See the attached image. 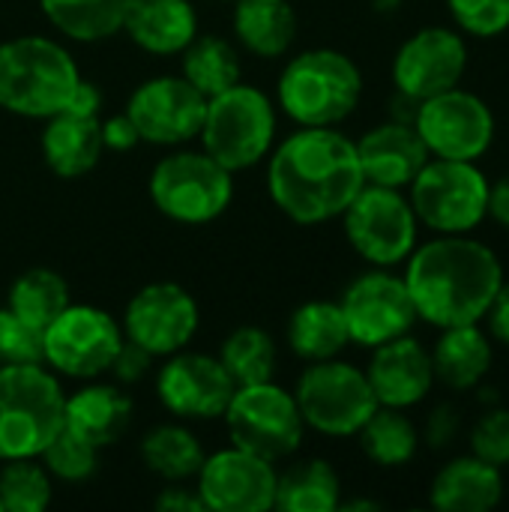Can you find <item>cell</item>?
I'll return each mask as SVG.
<instances>
[{
    "mask_svg": "<svg viewBox=\"0 0 509 512\" xmlns=\"http://www.w3.org/2000/svg\"><path fill=\"white\" fill-rule=\"evenodd\" d=\"M366 186L357 144L330 126H303L270 159L267 189L297 225H318L348 210Z\"/></svg>",
    "mask_w": 509,
    "mask_h": 512,
    "instance_id": "cell-1",
    "label": "cell"
},
{
    "mask_svg": "<svg viewBox=\"0 0 509 512\" xmlns=\"http://www.w3.org/2000/svg\"><path fill=\"white\" fill-rule=\"evenodd\" d=\"M405 285L417 315L432 327L480 324L504 285V267L486 243L441 234L408 255Z\"/></svg>",
    "mask_w": 509,
    "mask_h": 512,
    "instance_id": "cell-2",
    "label": "cell"
},
{
    "mask_svg": "<svg viewBox=\"0 0 509 512\" xmlns=\"http://www.w3.org/2000/svg\"><path fill=\"white\" fill-rule=\"evenodd\" d=\"M78 66L63 45L45 36H15L0 45V108L48 120L66 108Z\"/></svg>",
    "mask_w": 509,
    "mask_h": 512,
    "instance_id": "cell-3",
    "label": "cell"
},
{
    "mask_svg": "<svg viewBox=\"0 0 509 512\" xmlns=\"http://www.w3.org/2000/svg\"><path fill=\"white\" fill-rule=\"evenodd\" d=\"M66 396L42 363L0 366V459H39L63 429Z\"/></svg>",
    "mask_w": 509,
    "mask_h": 512,
    "instance_id": "cell-4",
    "label": "cell"
},
{
    "mask_svg": "<svg viewBox=\"0 0 509 512\" xmlns=\"http://www.w3.org/2000/svg\"><path fill=\"white\" fill-rule=\"evenodd\" d=\"M279 105L300 126H336L360 102L363 75L357 63L336 48L297 54L279 75Z\"/></svg>",
    "mask_w": 509,
    "mask_h": 512,
    "instance_id": "cell-5",
    "label": "cell"
},
{
    "mask_svg": "<svg viewBox=\"0 0 509 512\" xmlns=\"http://www.w3.org/2000/svg\"><path fill=\"white\" fill-rule=\"evenodd\" d=\"M276 135V111L264 90L252 84H234L207 99L201 126L204 153H210L231 174L258 165Z\"/></svg>",
    "mask_w": 509,
    "mask_h": 512,
    "instance_id": "cell-6",
    "label": "cell"
},
{
    "mask_svg": "<svg viewBox=\"0 0 509 512\" xmlns=\"http://www.w3.org/2000/svg\"><path fill=\"white\" fill-rule=\"evenodd\" d=\"M150 198L162 216L180 225H204L228 210L234 177L204 150H177L156 162L150 174Z\"/></svg>",
    "mask_w": 509,
    "mask_h": 512,
    "instance_id": "cell-7",
    "label": "cell"
},
{
    "mask_svg": "<svg viewBox=\"0 0 509 512\" xmlns=\"http://www.w3.org/2000/svg\"><path fill=\"white\" fill-rule=\"evenodd\" d=\"M489 186L474 162L432 156L411 180L408 201L435 234H468L489 216Z\"/></svg>",
    "mask_w": 509,
    "mask_h": 512,
    "instance_id": "cell-8",
    "label": "cell"
},
{
    "mask_svg": "<svg viewBox=\"0 0 509 512\" xmlns=\"http://www.w3.org/2000/svg\"><path fill=\"white\" fill-rule=\"evenodd\" d=\"M300 417L309 429L330 438H351L378 411V399L363 369L342 360L312 363L294 390Z\"/></svg>",
    "mask_w": 509,
    "mask_h": 512,
    "instance_id": "cell-9",
    "label": "cell"
},
{
    "mask_svg": "<svg viewBox=\"0 0 509 512\" xmlns=\"http://www.w3.org/2000/svg\"><path fill=\"white\" fill-rule=\"evenodd\" d=\"M222 417L234 447L267 462L288 459L300 447L306 429L294 393L273 381L237 387Z\"/></svg>",
    "mask_w": 509,
    "mask_h": 512,
    "instance_id": "cell-10",
    "label": "cell"
},
{
    "mask_svg": "<svg viewBox=\"0 0 509 512\" xmlns=\"http://www.w3.org/2000/svg\"><path fill=\"white\" fill-rule=\"evenodd\" d=\"M345 234L360 258L375 267H393L408 261L417 249V213L402 189L366 183L348 204Z\"/></svg>",
    "mask_w": 509,
    "mask_h": 512,
    "instance_id": "cell-11",
    "label": "cell"
},
{
    "mask_svg": "<svg viewBox=\"0 0 509 512\" xmlns=\"http://www.w3.org/2000/svg\"><path fill=\"white\" fill-rule=\"evenodd\" d=\"M414 129L429 156L477 162L495 141V114L480 96L453 87L420 102Z\"/></svg>",
    "mask_w": 509,
    "mask_h": 512,
    "instance_id": "cell-12",
    "label": "cell"
},
{
    "mask_svg": "<svg viewBox=\"0 0 509 512\" xmlns=\"http://www.w3.org/2000/svg\"><path fill=\"white\" fill-rule=\"evenodd\" d=\"M123 342L120 324L96 306H66L42 336L45 363L69 378H96L108 372Z\"/></svg>",
    "mask_w": 509,
    "mask_h": 512,
    "instance_id": "cell-13",
    "label": "cell"
},
{
    "mask_svg": "<svg viewBox=\"0 0 509 512\" xmlns=\"http://www.w3.org/2000/svg\"><path fill=\"white\" fill-rule=\"evenodd\" d=\"M339 306L351 342L363 348H378L390 339L411 333L414 321L420 318L405 285V276H393L384 267L357 276L345 288Z\"/></svg>",
    "mask_w": 509,
    "mask_h": 512,
    "instance_id": "cell-14",
    "label": "cell"
},
{
    "mask_svg": "<svg viewBox=\"0 0 509 512\" xmlns=\"http://www.w3.org/2000/svg\"><path fill=\"white\" fill-rule=\"evenodd\" d=\"M126 114L135 123L141 141L174 147L201 135L207 96L195 90L183 75H159L132 90Z\"/></svg>",
    "mask_w": 509,
    "mask_h": 512,
    "instance_id": "cell-15",
    "label": "cell"
},
{
    "mask_svg": "<svg viewBox=\"0 0 509 512\" xmlns=\"http://www.w3.org/2000/svg\"><path fill=\"white\" fill-rule=\"evenodd\" d=\"M198 333V303L174 282H153L141 288L123 315V336L150 357H171L183 351Z\"/></svg>",
    "mask_w": 509,
    "mask_h": 512,
    "instance_id": "cell-16",
    "label": "cell"
},
{
    "mask_svg": "<svg viewBox=\"0 0 509 512\" xmlns=\"http://www.w3.org/2000/svg\"><path fill=\"white\" fill-rule=\"evenodd\" d=\"M276 468L273 462L246 453L240 447L204 456L198 471V495L204 510L213 512H264L276 501Z\"/></svg>",
    "mask_w": 509,
    "mask_h": 512,
    "instance_id": "cell-17",
    "label": "cell"
},
{
    "mask_svg": "<svg viewBox=\"0 0 509 512\" xmlns=\"http://www.w3.org/2000/svg\"><path fill=\"white\" fill-rule=\"evenodd\" d=\"M468 69V45L450 27H423L417 30L393 60L396 90L426 102L444 90L459 87Z\"/></svg>",
    "mask_w": 509,
    "mask_h": 512,
    "instance_id": "cell-18",
    "label": "cell"
},
{
    "mask_svg": "<svg viewBox=\"0 0 509 512\" xmlns=\"http://www.w3.org/2000/svg\"><path fill=\"white\" fill-rule=\"evenodd\" d=\"M237 384L219 363V357L177 351L156 375L159 402L183 420H213L222 417Z\"/></svg>",
    "mask_w": 509,
    "mask_h": 512,
    "instance_id": "cell-19",
    "label": "cell"
},
{
    "mask_svg": "<svg viewBox=\"0 0 509 512\" xmlns=\"http://www.w3.org/2000/svg\"><path fill=\"white\" fill-rule=\"evenodd\" d=\"M366 378L372 384L378 405L402 408V411L414 408L432 393V384H435L432 354L405 333L375 348Z\"/></svg>",
    "mask_w": 509,
    "mask_h": 512,
    "instance_id": "cell-20",
    "label": "cell"
},
{
    "mask_svg": "<svg viewBox=\"0 0 509 512\" xmlns=\"http://www.w3.org/2000/svg\"><path fill=\"white\" fill-rule=\"evenodd\" d=\"M357 144V159L363 168V180L372 186L405 189L420 174V168L432 159L420 132L411 123H381L369 129Z\"/></svg>",
    "mask_w": 509,
    "mask_h": 512,
    "instance_id": "cell-21",
    "label": "cell"
},
{
    "mask_svg": "<svg viewBox=\"0 0 509 512\" xmlns=\"http://www.w3.org/2000/svg\"><path fill=\"white\" fill-rule=\"evenodd\" d=\"M120 30L150 54H180L198 36V15L189 0H126Z\"/></svg>",
    "mask_w": 509,
    "mask_h": 512,
    "instance_id": "cell-22",
    "label": "cell"
},
{
    "mask_svg": "<svg viewBox=\"0 0 509 512\" xmlns=\"http://www.w3.org/2000/svg\"><path fill=\"white\" fill-rule=\"evenodd\" d=\"M504 498L501 468L471 456L444 465L429 489L432 507L441 512H489Z\"/></svg>",
    "mask_w": 509,
    "mask_h": 512,
    "instance_id": "cell-23",
    "label": "cell"
},
{
    "mask_svg": "<svg viewBox=\"0 0 509 512\" xmlns=\"http://www.w3.org/2000/svg\"><path fill=\"white\" fill-rule=\"evenodd\" d=\"M132 402L111 384H90L75 396H66L63 429L84 438L96 450L111 447L129 426Z\"/></svg>",
    "mask_w": 509,
    "mask_h": 512,
    "instance_id": "cell-24",
    "label": "cell"
},
{
    "mask_svg": "<svg viewBox=\"0 0 509 512\" xmlns=\"http://www.w3.org/2000/svg\"><path fill=\"white\" fill-rule=\"evenodd\" d=\"M102 129L99 117L54 114L42 129V159L60 177H84L102 159Z\"/></svg>",
    "mask_w": 509,
    "mask_h": 512,
    "instance_id": "cell-25",
    "label": "cell"
},
{
    "mask_svg": "<svg viewBox=\"0 0 509 512\" xmlns=\"http://www.w3.org/2000/svg\"><path fill=\"white\" fill-rule=\"evenodd\" d=\"M492 357V342L477 324L444 327L432 351L435 381H441L450 390H474L489 375Z\"/></svg>",
    "mask_w": 509,
    "mask_h": 512,
    "instance_id": "cell-26",
    "label": "cell"
},
{
    "mask_svg": "<svg viewBox=\"0 0 509 512\" xmlns=\"http://www.w3.org/2000/svg\"><path fill=\"white\" fill-rule=\"evenodd\" d=\"M237 42L258 57H282L297 36V12L288 0H231Z\"/></svg>",
    "mask_w": 509,
    "mask_h": 512,
    "instance_id": "cell-27",
    "label": "cell"
},
{
    "mask_svg": "<svg viewBox=\"0 0 509 512\" xmlns=\"http://www.w3.org/2000/svg\"><path fill=\"white\" fill-rule=\"evenodd\" d=\"M288 342L291 351L306 363L339 357L351 342L342 306L330 300H309L297 306L288 324Z\"/></svg>",
    "mask_w": 509,
    "mask_h": 512,
    "instance_id": "cell-28",
    "label": "cell"
},
{
    "mask_svg": "<svg viewBox=\"0 0 509 512\" xmlns=\"http://www.w3.org/2000/svg\"><path fill=\"white\" fill-rule=\"evenodd\" d=\"M342 483L330 462L309 459L276 477V501L282 512H333L342 504Z\"/></svg>",
    "mask_w": 509,
    "mask_h": 512,
    "instance_id": "cell-29",
    "label": "cell"
},
{
    "mask_svg": "<svg viewBox=\"0 0 509 512\" xmlns=\"http://www.w3.org/2000/svg\"><path fill=\"white\" fill-rule=\"evenodd\" d=\"M141 459L147 471L162 477L165 483H186L198 477L204 465V450L198 438L183 426H156L141 441Z\"/></svg>",
    "mask_w": 509,
    "mask_h": 512,
    "instance_id": "cell-30",
    "label": "cell"
},
{
    "mask_svg": "<svg viewBox=\"0 0 509 512\" xmlns=\"http://www.w3.org/2000/svg\"><path fill=\"white\" fill-rule=\"evenodd\" d=\"M42 15L75 42H99L123 27L126 0H39Z\"/></svg>",
    "mask_w": 509,
    "mask_h": 512,
    "instance_id": "cell-31",
    "label": "cell"
},
{
    "mask_svg": "<svg viewBox=\"0 0 509 512\" xmlns=\"http://www.w3.org/2000/svg\"><path fill=\"white\" fill-rule=\"evenodd\" d=\"M180 54H183V78L207 99L240 84L243 78L240 54L222 36H195Z\"/></svg>",
    "mask_w": 509,
    "mask_h": 512,
    "instance_id": "cell-32",
    "label": "cell"
},
{
    "mask_svg": "<svg viewBox=\"0 0 509 512\" xmlns=\"http://www.w3.org/2000/svg\"><path fill=\"white\" fill-rule=\"evenodd\" d=\"M357 435H360L363 453L381 468L408 465L417 456V447H420V432L402 414V408L378 405V411L363 423V429Z\"/></svg>",
    "mask_w": 509,
    "mask_h": 512,
    "instance_id": "cell-33",
    "label": "cell"
},
{
    "mask_svg": "<svg viewBox=\"0 0 509 512\" xmlns=\"http://www.w3.org/2000/svg\"><path fill=\"white\" fill-rule=\"evenodd\" d=\"M69 306V285L60 273L48 267H33L21 273L9 288V309L45 330Z\"/></svg>",
    "mask_w": 509,
    "mask_h": 512,
    "instance_id": "cell-34",
    "label": "cell"
},
{
    "mask_svg": "<svg viewBox=\"0 0 509 512\" xmlns=\"http://www.w3.org/2000/svg\"><path fill=\"white\" fill-rule=\"evenodd\" d=\"M219 363L237 387L273 381L276 372V345L273 336L261 327H237L219 348Z\"/></svg>",
    "mask_w": 509,
    "mask_h": 512,
    "instance_id": "cell-35",
    "label": "cell"
},
{
    "mask_svg": "<svg viewBox=\"0 0 509 512\" xmlns=\"http://www.w3.org/2000/svg\"><path fill=\"white\" fill-rule=\"evenodd\" d=\"M51 504V477L36 459H9L0 468V510L42 512Z\"/></svg>",
    "mask_w": 509,
    "mask_h": 512,
    "instance_id": "cell-36",
    "label": "cell"
},
{
    "mask_svg": "<svg viewBox=\"0 0 509 512\" xmlns=\"http://www.w3.org/2000/svg\"><path fill=\"white\" fill-rule=\"evenodd\" d=\"M39 462L48 477H57L63 483H84L99 468V450L69 429H60V435L42 450Z\"/></svg>",
    "mask_w": 509,
    "mask_h": 512,
    "instance_id": "cell-37",
    "label": "cell"
},
{
    "mask_svg": "<svg viewBox=\"0 0 509 512\" xmlns=\"http://www.w3.org/2000/svg\"><path fill=\"white\" fill-rule=\"evenodd\" d=\"M45 330L33 327L9 306L0 309V366H21V363H45L42 348Z\"/></svg>",
    "mask_w": 509,
    "mask_h": 512,
    "instance_id": "cell-38",
    "label": "cell"
},
{
    "mask_svg": "<svg viewBox=\"0 0 509 512\" xmlns=\"http://www.w3.org/2000/svg\"><path fill=\"white\" fill-rule=\"evenodd\" d=\"M453 21L477 36L492 39L509 30V0H447Z\"/></svg>",
    "mask_w": 509,
    "mask_h": 512,
    "instance_id": "cell-39",
    "label": "cell"
},
{
    "mask_svg": "<svg viewBox=\"0 0 509 512\" xmlns=\"http://www.w3.org/2000/svg\"><path fill=\"white\" fill-rule=\"evenodd\" d=\"M471 450L477 459L504 468L509 465V411L489 408L471 429Z\"/></svg>",
    "mask_w": 509,
    "mask_h": 512,
    "instance_id": "cell-40",
    "label": "cell"
},
{
    "mask_svg": "<svg viewBox=\"0 0 509 512\" xmlns=\"http://www.w3.org/2000/svg\"><path fill=\"white\" fill-rule=\"evenodd\" d=\"M150 360H153V357H150L144 348H138L135 342H129V339L123 336V342H120V348H117V354H114L108 372H111L114 381H120V384H138V381L147 375Z\"/></svg>",
    "mask_w": 509,
    "mask_h": 512,
    "instance_id": "cell-41",
    "label": "cell"
},
{
    "mask_svg": "<svg viewBox=\"0 0 509 512\" xmlns=\"http://www.w3.org/2000/svg\"><path fill=\"white\" fill-rule=\"evenodd\" d=\"M99 129H102V144H105V150H117V153H123V150H132V147L141 141V135H138V129H135V123L129 120V114H126V111H123V114L108 117L105 123H99Z\"/></svg>",
    "mask_w": 509,
    "mask_h": 512,
    "instance_id": "cell-42",
    "label": "cell"
},
{
    "mask_svg": "<svg viewBox=\"0 0 509 512\" xmlns=\"http://www.w3.org/2000/svg\"><path fill=\"white\" fill-rule=\"evenodd\" d=\"M99 108H102V90L93 84V81H84L78 78L75 90L69 93L66 99V114H75V117H99Z\"/></svg>",
    "mask_w": 509,
    "mask_h": 512,
    "instance_id": "cell-43",
    "label": "cell"
},
{
    "mask_svg": "<svg viewBox=\"0 0 509 512\" xmlns=\"http://www.w3.org/2000/svg\"><path fill=\"white\" fill-rule=\"evenodd\" d=\"M156 510L162 512H204V501L198 489H186L180 483H168L162 495L156 498Z\"/></svg>",
    "mask_w": 509,
    "mask_h": 512,
    "instance_id": "cell-44",
    "label": "cell"
},
{
    "mask_svg": "<svg viewBox=\"0 0 509 512\" xmlns=\"http://www.w3.org/2000/svg\"><path fill=\"white\" fill-rule=\"evenodd\" d=\"M456 432H459V417H456V411L453 408H438L432 417H429V426H426V441L432 444V447H447L453 438H456Z\"/></svg>",
    "mask_w": 509,
    "mask_h": 512,
    "instance_id": "cell-45",
    "label": "cell"
},
{
    "mask_svg": "<svg viewBox=\"0 0 509 512\" xmlns=\"http://www.w3.org/2000/svg\"><path fill=\"white\" fill-rule=\"evenodd\" d=\"M486 318H489L492 336H495L501 345H509V282H504V285L498 288V294H495V300H492Z\"/></svg>",
    "mask_w": 509,
    "mask_h": 512,
    "instance_id": "cell-46",
    "label": "cell"
},
{
    "mask_svg": "<svg viewBox=\"0 0 509 512\" xmlns=\"http://www.w3.org/2000/svg\"><path fill=\"white\" fill-rule=\"evenodd\" d=\"M489 216L509 231V174L489 186Z\"/></svg>",
    "mask_w": 509,
    "mask_h": 512,
    "instance_id": "cell-47",
    "label": "cell"
},
{
    "mask_svg": "<svg viewBox=\"0 0 509 512\" xmlns=\"http://www.w3.org/2000/svg\"><path fill=\"white\" fill-rule=\"evenodd\" d=\"M381 504L375 501H351V504H339V510H378Z\"/></svg>",
    "mask_w": 509,
    "mask_h": 512,
    "instance_id": "cell-48",
    "label": "cell"
},
{
    "mask_svg": "<svg viewBox=\"0 0 509 512\" xmlns=\"http://www.w3.org/2000/svg\"><path fill=\"white\" fill-rule=\"evenodd\" d=\"M372 6H375L378 12H396V9L402 6V0H372Z\"/></svg>",
    "mask_w": 509,
    "mask_h": 512,
    "instance_id": "cell-49",
    "label": "cell"
}]
</instances>
